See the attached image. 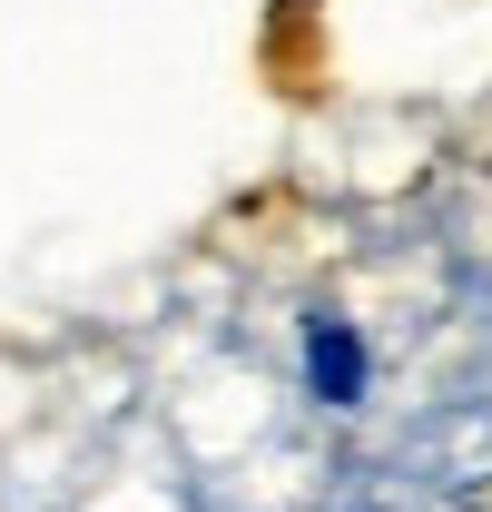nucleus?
Instances as JSON below:
<instances>
[{
    "label": "nucleus",
    "mask_w": 492,
    "mask_h": 512,
    "mask_svg": "<svg viewBox=\"0 0 492 512\" xmlns=\"http://www.w3.org/2000/svg\"><path fill=\"white\" fill-rule=\"evenodd\" d=\"M306 394L325 414H355L374 394V355H365V335L345 316H306Z\"/></svg>",
    "instance_id": "1"
}]
</instances>
